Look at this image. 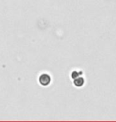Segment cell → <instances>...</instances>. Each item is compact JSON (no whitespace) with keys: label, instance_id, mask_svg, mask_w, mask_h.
Masks as SVG:
<instances>
[{"label":"cell","instance_id":"obj_2","mask_svg":"<svg viewBox=\"0 0 116 122\" xmlns=\"http://www.w3.org/2000/svg\"><path fill=\"white\" fill-rule=\"evenodd\" d=\"M83 83H84V80H83V78H81V77H78L74 79V85H75L76 86L80 87L83 86Z\"/></svg>","mask_w":116,"mask_h":122},{"label":"cell","instance_id":"obj_1","mask_svg":"<svg viewBox=\"0 0 116 122\" xmlns=\"http://www.w3.org/2000/svg\"><path fill=\"white\" fill-rule=\"evenodd\" d=\"M50 81H51V78L47 74L41 75L40 78H39V82H40V83L42 86H47V85H49Z\"/></svg>","mask_w":116,"mask_h":122},{"label":"cell","instance_id":"obj_3","mask_svg":"<svg viewBox=\"0 0 116 122\" xmlns=\"http://www.w3.org/2000/svg\"><path fill=\"white\" fill-rule=\"evenodd\" d=\"M81 74V73L80 72L79 73L78 71H72V79H76V78H78V77H80V75Z\"/></svg>","mask_w":116,"mask_h":122}]
</instances>
